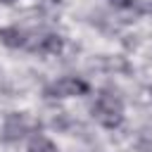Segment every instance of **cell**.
Returning <instances> with one entry per match:
<instances>
[{
    "instance_id": "cell-3",
    "label": "cell",
    "mask_w": 152,
    "mask_h": 152,
    "mask_svg": "<svg viewBox=\"0 0 152 152\" xmlns=\"http://www.w3.org/2000/svg\"><path fill=\"white\" fill-rule=\"evenodd\" d=\"M36 126H38L36 119H31L26 112H14V114H10V116L5 119L2 138L10 140V142H12V140H19V138H24L26 133H31Z\"/></svg>"
},
{
    "instance_id": "cell-6",
    "label": "cell",
    "mask_w": 152,
    "mask_h": 152,
    "mask_svg": "<svg viewBox=\"0 0 152 152\" xmlns=\"http://www.w3.org/2000/svg\"><path fill=\"white\" fill-rule=\"evenodd\" d=\"M28 152H59L55 142H50L48 138L43 135H36L31 142H28Z\"/></svg>"
},
{
    "instance_id": "cell-1",
    "label": "cell",
    "mask_w": 152,
    "mask_h": 152,
    "mask_svg": "<svg viewBox=\"0 0 152 152\" xmlns=\"http://www.w3.org/2000/svg\"><path fill=\"white\" fill-rule=\"evenodd\" d=\"M90 112H93V119L104 128H119L124 124V102L112 90H102L95 97V104L90 107Z\"/></svg>"
},
{
    "instance_id": "cell-2",
    "label": "cell",
    "mask_w": 152,
    "mask_h": 152,
    "mask_svg": "<svg viewBox=\"0 0 152 152\" xmlns=\"http://www.w3.org/2000/svg\"><path fill=\"white\" fill-rule=\"evenodd\" d=\"M88 90H90V86H88L83 78H78V76H62V78L48 83L45 90H43V95L50 97V100H64V97L86 95Z\"/></svg>"
},
{
    "instance_id": "cell-5",
    "label": "cell",
    "mask_w": 152,
    "mask_h": 152,
    "mask_svg": "<svg viewBox=\"0 0 152 152\" xmlns=\"http://www.w3.org/2000/svg\"><path fill=\"white\" fill-rule=\"evenodd\" d=\"M62 45H64V40H62L59 36L45 33V36H38V38H36L33 50H36V52H43V55H52V52H59Z\"/></svg>"
},
{
    "instance_id": "cell-4",
    "label": "cell",
    "mask_w": 152,
    "mask_h": 152,
    "mask_svg": "<svg viewBox=\"0 0 152 152\" xmlns=\"http://www.w3.org/2000/svg\"><path fill=\"white\" fill-rule=\"evenodd\" d=\"M0 40L5 45H10V48H28V50H33V45H36V36L24 31V28H19V26L2 28L0 31Z\"/></svg>"
}]
</instances>
